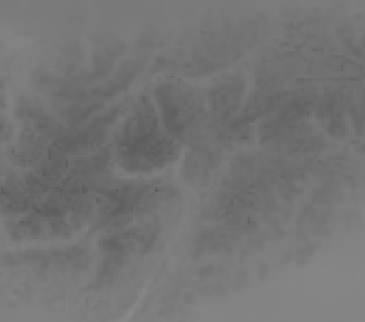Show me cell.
I'll return each instance as SVG.
<instances>
[{
	"mask_svg": "<svg viewBox=\"0 0 365 322\" xmlns=\"http://www.w3.org/2000/svg\"><path fill=\"white\" fill-rule=\"evenodd\" d=\"M245 88L246 83L240 77H225L214 85L210 92L212 109L219 121H224L234 114L240 106Z\"/></svg>",
	"mask_w": 365,
	"mask_h": 322,
	"instance_id": "cell-1",
	"label": "cell"
},
{
	"mask_svg": "<svg viewBox=\"0 0 365 322\" xmlns=\"http://www.w3.org/2000/svg\"><path fill=\"white\" fill-rule=\"evenodd\" d=\"M247 279H248V276H247L246 272H240V274H237V276H236L235 282H236V284L238 282V286H245V284H247Z\"/></svg>",
	"mask_w": 365,
	"mask_h": 322,
	"instance_id": "cell-3",
	"label": "cell"
},
{
	"mask_svg": "<svg viewBox=\"0 0 365 322\" xmlns=\"http://www.w3.org/2000/svg\"><path fill=\"white\" fill-rule=\"evenodd\" d=\"M212 164H214V157L209 150H195L192 152L186 161V171L187 180L193 185V183L207 182V177H208L210 170L212 169Z\"/></svg>",
	"mask_w": 365,
	"mask_h": 322,
	"instance_id": "cell-2",
	"label": "cell"
}]
</instances>
